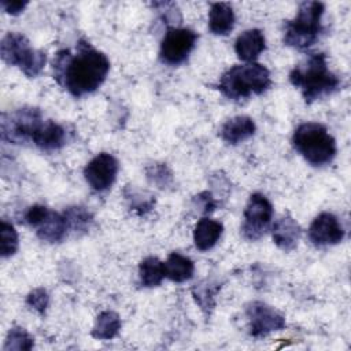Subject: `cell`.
Wrapping results in <instances>:
<instances>
[{"label":"cell","mask_w":351,"mask_h":351,"mask_svg":"<svg viewBox=\"0 0 351 351\" xmlns=\"http://www.w3.org/2000/svg\"><path fill=\"white\" fill-rule=\"evenodd\" d=\"M29 4V1H21V0H14V1H8V0H1V7L3 10L10 14V15H18L21 14L26 5Z\"/></svg>","instance_id":"cell-31"},{"label":"cell","mask_w":351,"mask_h":351,"mask_svg":"<svg viewBox=\"0 0 351 351\" xmlns=\"http://www.w3.org/2000/svg\"><path fill=\"white\" fill-rule=\"evenodd\" d=\"M223 225L219 221L207 217L199 219L193 230V241L196 248L200 251L211 250L221 239Z\"/></svg>","instance_id":"cell-16"},{"label":"cell","mask_w":351,"mask_h":351,"mask_svg":"<svg viewBox=\"0 0 351 351\" xmlns=\"http://www.w3.org/2000/svg\"><path fill=\"white\" fill-rule=\"evenodd\" d=\"M273 218V206L262 193H252L244 210V222L241 233L244 239L255 241L261 239L270 226Z\"/></svg>","instance_id":"cell-8"},{"label":"cell","mask_w":351,"mask_h":351,"mask_svg":"<svg viewBox=\"0 0 351 351\" xmlns=\"http://www.w3.org/2000/svg\"><path fill=\"white\" fill-rule=\"evenodd\" d=\"M36 229L38 239L47 243L62 241L69 230L64 215L55 211H49L45 219Z\"/></svg>","instance_id":"cell-19"},{"label":"cell","mask_w":351,"mask_h":351,"mask_svg":"<svg viewBox=\"0 0 351 351\" xmlns=\"http://www.w3.org/2000/svg\"><path fill=\"white\" fill-rule=\"evenodd\" d=\"M265 36L259 29L243 32L234 43V51L239 59L248 63H252L265 51Z\"/></svg>","instance_id":"cell-14"},{"label":"cell","mask_w":351,"mask_h":351,"mask_svg":"<svg viewBox=\"0 0 351 351\" xmlns=\"http://www.w3.org/2000/svg\"><path fill=\"white\" fill-rule=\"evenodd\" d=\"M271 86L270 71L259 63L239 64L228 69L219 78L218 89L232 100L262 95Z\"/></svg>","instance_id":"cell-3"},{"label":"cell","mask_w":351,"mask_h":351,"mask_svg":"<svg viewBox=\"0 0 351 351\" xmlns=\"http://www.w3.org/2000/svg\"><path fill=\"white\" fill-rule=\"evenodd\" d=\"M0 53L7 64L19 67L29 78L37 77L47 62L45 52L34 49L21 33H7L0 44Z\"/></svg>","instance_id":"cell-6"},{"label":"cell","mask_w":351,"mask_h":351,"mask_svg":"<svg viewBox=\"0 0 351 351\" xmlns=\"http://www.w3.org/2000/svg\"><path fill=\"white\" fill-rule=\"evenodd\" d=\"M51 210L47 208L45 206L41 204H34L32 207L27 208V211L25 213V222L33 228H37L48 215Z\"/></svg>","instance_id":"cell-29"},{"label":"cell","mask_w":351,"mask_h":351,"mask_svg":"<svg viewBox=\"0 0 351 351\" xmlns=\"http://www.w3.org/2000/svg\"><path fill=\"white\" fill-rule=\"evenodd\" d=\"M256 126L252 118L245 115H237L228 119L219 132L221 138L228 144H239L248 140L255 134Z\"/></svg>","instance_id":"cell-15"},{"label":"cell","mask_w":351,"mask_h":351,"mask_svg":"<svg viewBox=\"0 0 351 351\" xmlns=\"http://www.w3.org/2000/svg\"><path fill=\"white\" fill-rule=\"evenodd\" d=\"M289 81L302 90L306 103L322 99L340 86V80L329 70L324 53H314L304 63L298 64L289 73Z\"/></svg>","instance_id":"cell-2"},{"label":"cell","mask_w":351,"mask_h":351,"mask_svg":"<svg viewBox=\"0 0 351 351\" xmlns=\"http://www.w3.org/2000/svg\"><path fill=\"white\" fill-rule=\"evenodd\" d=\"M163 265L166 277L174 282L188 281L189 278H192L195 271L193 262L188 256L178 252H171L167 256L166 262H163Z\"/></svg>","instance_id":"cell-20"},{"label":"cell","mask_w":351,"mask_h":351,"mask_svg":"<svg viewBox=\"0 0 351 351\" xmlns=\"http://www.w3.org/2000/svg\"><path fill=\"white\" fill-rule=\"evenodd\" d=\"M234 12L228 3H214L208 11V29L213 34L226 36L234 27Z\"/></svg>","instance_id":"cell-18"},{"label":"cell","mask_w":351,"mask_h":351,"mask_svg":"<svg viewBox=\"0 0 351 351\" xmlns=\"http://www.w3.org/2000/svg\"><path fill=\"white\" fill-rule=\"evenodd\" d=\"M67 134L69 133L63 125L52 119H47L33 144L44 151H55L67 143Z\"/></svg>","instance_id":"cell-17"},{"label":"cell","mask_w":351,"mask_h":351,"mask_svg":"<svg viewBox=\"0 0 351 351\" xmlns=\"http://www.w3.org/2000/svg\"><path fill=\"white\" fill-rule=\"evenodd\" d=\"M245 314L250 321V333L254 337H263L285 326V318L271 306L263 302H252L247 306Z\"/></svg>","instance_id":"cell-11"},{"label":"cell","mask_w":351,"mask_h":351,"mask_svg":"<svg viewBox=\"0 0 351 351\" xmlns=\"http://www.w3.org/2000/svg\"><path fill=\"white\" fill-rule=\"evenodd\" d=\"M138 277L140 282L144 287H158L166 277L165 265L155 256H148L141 261L138 266Z\"/></svg>","instance_id":"cell-22"},{"label":"cell","mask_w":351,"mask_h":351,"mask_svg":"<svg viewBox=\"0 0 351 351\" xmlns=\"http://www.w3.org/2000/svg\"><path fill=\"white\" fill-rule=\"evenodd\" d=\"M18 233L15 230V228L5 222L1 221L0 223V255L3 258H8L11 255H14L18 250Z\"/></svg>","instance_id":"cell-24"},{"label":"cell","mask_w":351,"mask_h":351,"mask_svg":"<svg viewBox=\"0 0 351 351\" xmlns=\"http://www.w3.org/2000/svg\"><path fill=\"white\" fill-rule=\"evenodd\" d=\"M300 234L302 229L299 223L288 214L278 218L271 228V236L276 245L285 252L296 248Z\"/></svg>","instance_id":"cell-13"},{"label":"cell","mask_w":351,"mask_h":351,"mask_svg":"<svg viewBox=\"0 0 351 351\" xmlns=\"http://www.w3.org/2000/svg\"><path fill=\"white\" fill-rule=\"evenodd\" d=\"M147 178L158 185L159 188H166L171 184L173 181V177H171V171L167 169L166 165H154V166H149L147 169Z\"/></svg>","instance_id":"cell-27"},{"label":"cell","mask_w":351,"mask_h":351,"mask_svg":"<svg viewBox=\"0 0 351 351\" xmlns=\"http://www.w3.org/2000/svg\"><path fill=\"white\" fill-rule=\"evenodd\" d=\"M52 69L58 84L74 97H81L95 92L104 82L110 71V60L101 51L81 40L75 53L70 49L56 52Z\"/></svg>","instance_id":"cell-1"},{"label":"cell","mask_w":351,"mask_h":351,"mask_svg":"<svg viewBox=\"0 0 351 351\" xmlns=\"http://www.w3.org/2000/svg\"><path fill=\"white\" fill-rule=\"evenodd\" d=\"M69 230L73 232H88L93 223V217L85 207L73 206L63 213Z\"/></svg>","instance_id":"cell-23"},{"label":"cell","mask_w":351,"mask_h":351,"mask_svg":"<svg viewBox=\"0 0 351 351\" xmlns=\"http://www.w3.org/2000/svg\"><path fill=\"white\" fill-rule=\"evenodd\" d=\"M325 5L321 1H304L299 5L293 19L287 21L284 27V43L296 49L311 47L322 32L321 18Z\"/></svg>","instance_id":"cell-5"},{"label":"cell","mask_w":351,"mask_h":351,"mask_svg":"<svg viewBox=\"0 0 351 351\" xmlns=\"http://www.w3.org/2000/svg\"><path fill=\"white\" fill-rule=\"evenodd\" d=\"M193 202L196 203V207L199 208V211L203 213V214H208V213L214 211L217 208V206H218L215 197L208 191L202 192L197 196H195Z\"/></svg>","instance_id":"cell-30"},{"label":"cell","mask_w":351,"mask_h":351,"mask_svg":"<svg viewBox=\"0 0 351 351\" xmlns=\"http://www.w3.org/2000/svg\"><path fill=\"white\" fill-rule=\"evenodd\" d=\"M121 329V318L115 311H101L92 328V336L99 340H110L118 335Z\"/></svg>","instance_id":"cell-21"},{"label":"cell","mask_w":351,"mask_h":351,"mask_svg":"<svg viewBox=\"0 0 351 351\" xmlns=\"http://www.w3.org/2000/svg\"><path fill=\"white\" fill-rule=\"evenodd\" d=\"M33 337L23 329V328H12L5 339L4 351H22V350H32L33 348Z\"/></svg>","instance_id":"cell-25"},{"label":"cell","mask_w":351,"mask_h":351,"mask_svg":"<svg viewBox=\"0 0 351 351\" xmlns=\"http://www.w3.org/2000/svg\"><path fill=\"white\" fill-rule=\"evenodd\" d=\"M119 163L111 154L96 155L84 169V176L89 186L96 192H103L112 186L117 180Z\"/></svg>","instance_id":"cell-10"},{"label":"cell","mask_w":351,"mask_h":351,"mask_svg":"<svg viewBox=\"0 0 351 351\" xmlns=\"http://www.w3.org/2000/svg\"><path fill=\"white\" fill-rule=\"evenodd\" d=\"M295 149L313 166H324L336 156V141L328 129L317 122L300 123L292 136Z\"/></svg>","instance_id":"cell-4"},{"label":"cell","mask_w":351,"mask_h":351,"mask_svg":"<svg viewBox=\"0 0 351 351\" xmlns=\"http://www.w3.org/2000/svg\"><path fill=\"white\" fill-rule=\"evenodd\" d=\"M26 303L29 307H32L33 310H36L37 313L43 314L49 303V296L47 293V291L44 288H36L33 289L27 298H26Z\"/></svg>","instance_id":"cell-28"},{"label":"cell","mask_w":351,"mask_h":351,"mask_svg":"<svg viewBox=\"0 0 351 351\" xmlns=\"http://www.w3.org/2000/svg\"><path fill=\"white\" fill-rule=\"evenodd\" d=\"M197 41V34L191 29L169 27L162 43L159 58L169 66L184 63L193 51Z\"/></svg>","instance_id":"cell-9"},{"label":"cell","mask_w":351,"mask_h":351,"mask_svg":"<svg viewBox=\"0 0 351 351\" xmlns=\"http://www.w3.org/2000/svg\"><path fill=\"white\" fill-rule=\"evenodd\" d=\"M308 239L315 247H328L344 239V229L330 213L318 214L308 228Z\"/></svg>","instance_id":"cell-12"},{"label":"cell","mask_w":351,"mask_h":351,"mask_svg":"<svg viewBox=\"0 0 351 351\" xmlns=\"http://www.w3.org/2000/svg\"><path fill=\"white\" fill-rule=\"evenodd\" d=\"M45 119L38 108L25 107L1 117V138L14 144L34 140Z\"/></svg>","instance_id":"cell-7"},{"label":"cell","mask_w":351,"mask_h":351,"mask_svg":"<svg viewBox=\"0 0 351 351\" xmlns=\"http://www.w3.org/2000/svg\"><path fill=\"white\" fill-rule=\"evenodd\" d=\"M215 293H217V288L213 289V287L208 284H206V285L200 284L192 289V295H193L196 303L206 313H208V310H211L214 307Z\"/></svg>","instance_id":"cell-26"}]
</instances>
